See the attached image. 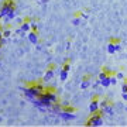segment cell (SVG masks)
I'll return each instance as SVG.
<instances>
[{
	"instance_id": "5b68a950",
	"label": "cell",
	"mask_w": 127,
	"mask_h": 127,
	"mask_svg": "<svg viewBox=\"0 0 127 127\" xmlns=\"http://www.w3.org/2000/svg\"><path fill=\"white\" fill-rule=\"evenodd\" d=\"M120 48H122V44H120L116 38H113V40L109 42V45H107V52H109V54H114V52L120 51Z\"/></svg>"
},
{
	"instance_id": "484cf974",
	"label": "cell",
	"mask_w": 127,
	"mask_h": 127,
	"mask_svg": "<svg viewBox=\"0 0 127 127\" xmlns=\"http://www.w3.org/2000/svg\"><path fill=\"white\" fill-rule=\"evenodd\" d=\"M0 44H1V45H4V44H6V37L0 38Z\"/></svg>"
},
{
	"instance_id": "d6a6232c",
	"label": "cell",
	"mask_w": 127,
	"mask_h": 127,
	"mask_svg": "<svg viewBox=\"0 0 127 127\" xmlns=\"http://www.w3.org/2000/svg\"><path fill=\"white\" fill-rule=\"evenodd\" d=\"M0 48H1V44H0Z\"/></svg>"
},
{
	"instance_id": "e0dca14e",
	"label": "cell",
	"mask_w": 127,
	"mask_h": 127,
	"mask_svg": "<svg viewBox=\"0 0 127 127\" xmlns=\"http://www.w3.org/2000/svg\"><path fill=\"white\" fill-rule=\"evenodd\" d=\"M116 76H117V79H120V81H124V79H126L124 72H117V73H116Z\"/></svg>"
},
{
	"instance_id": "83f0119b",
	"label": "cell",
	"mask_w": 127,
	"mask_h": 127,
	"mask_svg": "<svg viewBox=\"0 0 127 127\" xmlns=\"http://www.w3.org/2000/svg\"><path fill=\"white\" fill-rule=\"evenodd\" d=\"M69 68H71V66H69V64H65V65H64V69H66V71H69Z\"/></svg>"
},
{
	"instance_id": "3957f363",
	"label": "cell",
	"mask_w": 127,
	"mask_h": 127,
	"mask_svg": "<svg viewBox=\"0 0 127 127\" xmlns=\"http://www.w3.org/2000/svg\"><path fill=\"white\" fill-rule=\"evenodd\" d=\"M23 92H24V96H26L28 100H34V99H37V97L41 95V92L37 89L35 85H31V86H28V88H24Z\"/></svg>"
},
{
	"instance_id": "9a60e30c",
	"label": "cell",
	"mask_w": 127,
	"mask_h": 127,
	"mask_svg": "<svg viewBox=\"0 0 127 127\" xmlns=\"http://www.w3.org/2000/svg\"><path fill=\"white\" fill-rule=\"evenodd\" d=\"M14 17H16V9H14V10H11V11H10V13H9V14H7V16L4 17V20H6V21H10V20H13Z\"/></svg>"
},
{
	"instance_id": "44dd1931",
	"label": "cell",
	"mask_w": 127,
	"mask_h": 127,
	"mask_svg": "<svg viewBox=\"0 0 127 127\" xmlns=\"http://www.w3.org/2000/svg\"><path fill=\"white\" fill-rule=\"evenodd\" d=\"M107 104H109V102H107L106 99H104V100H100V109H103L104 106H107Z\"/></svg>"
},
{
	"instance_id": "7402d4cb",
	"label": "cell",
	"mask_w": 127,
	"mask_h": 127,
	"mask_svg": "<svg viewBox=\"0 0 127 127\" xmlns=\"http://www.w3.org/2000/svg\"><path fill=\"white\" fill-rule=\"evenodd\" d=\"M79 23H81V17L73 18V21H72V24H73V26H79Z\"/></svg>"
},
{
	"instance_id": "30bf717a",
	"label": "cell",
	"mask_w": 127,
	"mask_h": 127,
	"mask_svg": "<svg viewBox=\"0 0 127 127\" xmlns=\"http://www.w3.org/2000/svg\"><path fill=\"white\" fill-rule=\"evenodd\" d=\"M28 41L31 44H38V32L37 31H28Z\"/></svg>"
},
{
	"instance_id": "4fadbf2b",
	"label": "cell",
	"mask_w": 127,
	"mask_h": 127,
	"mask_svg": "<svg viewBox=\"0 0 127 127\" xmlns=\"http://www.w3.org/2000/svg\"><path fill=\"white\" fill-rule=\"evenodd\" d=\"M68 72H69V71H66V69L62 68V71H61V73H59V79H61L62 82L66 81V78H68Z\"/></svg>"
},
{
	"instance_id": "d6986e66",
	"label": "cell",
	"mask_w": 127,
	"mask_h": 127,
	"mask_svg": "<svg viewBox=\"0 0 127 127\" xmlns=\"http://www.w3.org/2000/svg\"><path fill=\"white\" fill-rule=\"evenodd\" d=\"M110 83H112V85H116V83H117V76L110 75Z\"/></svg>"
},
{
	"instance_id": "f546056e",
	"label": "cell",
	"mask_w": 127,
	"mask_h": 127,
	"mask_svg": "<svg viewBox=\"0 0 127 127\" xmlns=\"http://www.w3.org/2000/svg\"><path fill=\"white\" fill-rule=\"evenodd\" d=\"M79 16H81V18H86V14H85V13H81Z\"/></svg>"
},
{
	"instance_id": "52a82bcc",
	"label": "cell",
	"mask_w": 127,
	"mask_h": 127,
	"mask_svg": "<svg viewBox=\"0 0 127 127\" xmlns=\"http://www.w3.org/2000/svg\"><path fill=\"white\" fill-rule=\"evenodd\" d=\"M28 31H31V24H30V20L23 21V23L20 24V28L17 30V32H28Z\"/></svg>"
},
{
	"instance_id": "277c9868",
	"label": "cell",
	"mask_w": 127,
	"mask_h": 127,
	"mask_svg": "<svg viewBox=\"0 0 127 127\" xmlns=\"http://www.w3.org/2000/svg\"><path fill=\"white\" fill-rule=\"evenodd\" d=\"M86 126H93V127H97V126H102L103 124V120H102V113L97 112V113H92V116L89 117L86 123Z\"/></svg>"
},
{
	"instance_id": "ac0fdd59",
	"label": "cell",
	"mask_w": 127,
	"mask_h": 127,
	"mask_svg": "<svg viewBox=\"0 0 127 127\" xmlns=\"http://www.w3.org/2000/svg\"><path fill=\"white\" fill-rule=\"evenodd\" d=\"M30 24H31V30L32 31H37V30H38V26H37L35 21H31V20H30Z\"/></svg>"
},
{
	"instance_id": "7a4b0ae2",
	"label": "cell",
	"mask_w": 127,
	"mask_h": 127,
	"mask_svg": "<svg viewBox=\"0 0 127 127\" xmlns=\"http://www.w3.org/2000/svg\"><path fill=\"white\" fill-rule=\"evenodd\" d=\"M14 9H16V1L14 0H4L1 7H0V16H1V18H4Z\"/></svg>"
},
{
	"instance_id": "7c38bea8",
	"label": "cell",
	"mask_w": 127,
	"mask_h": 127,
	"mask_svg": "<svg viewBox=\"0 0 127 127\" xmlns=\"http://www.w3.org/2000/svg\"><path fill=\"white\" fill-rule=\"evenodd\" d=\"M89 86H91V79H89L88 76H85L83 81H82V83H81V88L82 89H88Z\"/></svg>"
},
{
	"instance_id": "4316f807",
	"label": "cell",
	"mask_w": 127,
	"mask_h": 127,
	"mask_svg": "<svg viewBox=\"0 0 127 127\" xmlns=\"http://www.w3.org/2000/svg\"><path fill=\"white\" fill-rule=\"evenodd\" d=\"M62 106H64V107L69 106V102H68V100H64V102H62Z\"/></svg>"
},
{
	"instance_id": "6da1fadb",
	"label": "cell",
	"mask_w": 127,
	"mask_h": 127,
	"mask_svg": "<svg viewBox=\"0 0 127 127\" xmlns=\"http://www.w3.org/2000/svg\"><path fill=\"white\" fill-rule=\"evenodd\" d=\"M38 97H40V99L42 100L48 107H51V104L52 103H57V102H58V96H57V93L52 92V91H47V89L42 92Z\"/></svg>"
},
{
	"instance_id": "4dcf8cb0",
	"label": "cell",
	"mask_w": 127,
	"mask_h": 127,
	"mask_svg": "<svg viewBox=\"0 0 127 127\" xmlns=\"http://www.w3.org/2000/svg\"><path fill=\"white\" fill-rule=\"evenodd\" d=\"M0 38H3V30L0 28Z\"/></svg>"
},
{
	"instance_id": "f1b7e54d",
	"label": "cell",
	"mask_w": 127,
	"mask_h": 127,
	"mask_svg": "<svg viewBox=\"0 0 127 127\" xmlns=\"http://www.w3.org/2000/svg\"><path fill=\"white\" fill-rule=\"evenodd\" d=\"M123 99L127 102V92H123Z\"/></svg>"
},
{
	"instance_id": "8fae6325",
	"label": "cell",
	"mask_w": 127,
	"mask_h": 127,
	"mask_svg": "<svg viewBox=\"0 0 127 127\" xmlns=\"http://www.w3.org/2000/svg\"><path fill=\"white\" fill-rule=\"evenodd\" d=\"M99 112H100V113H104V114L112 116V114H113V106H112V104H107V106H104L103 109H100Z\"/></svg>"
},
{
	"instance_id": "cb8c5ba5",
	"label": "cell",
	"mask_w": 127,
	"mask_h": 127,
	"mask_svg": "<svg viewBox=\"0 0 127 127\" xmlns=\"http://www.w3.org/2000/svg\"><path fill=\"white\" fill-rule=\"evenodd\" d=\"M122 92H127V81L122 83Z\"/></svg>"
},
{
	"instance_id": "2e32d148",
	"label": "cell",
	"mask_w": 127,
	"mask_h": 127,
	"mask_svg": "<svg viewBox=\"0 0 127 127\" xmlns=\"http://www.w3.org/2000/svg\"><path fill=\"white\" fill-rule=\"evenodd\" d=\"M106 76H109V75H107V73L104 72V71H102V72L99 73V78H97V82L100 83V81H103V79H104Z\"/></svg>"
},
{
	"instance_id": "ba28073f",
	"label": "cell",
	"mask_w": 127,
	"mask_h": 127,
	"mask_svg": "<svg viewBox=\"0 0 127 127\" xmlns=\"http://www.w3.org/2000/svg\"><path fill=\"white\" fill-rule=\"evenodd\" d=\"M58 116L62 117L64 120H73V119H75V113H73V112H68V110H62Z\"/></svg>"
},
{
	"instance_id": "836d02e7",
	"label": "cell",
	"mask_w": 127,
	"mask_h": 127,
	"mask_svg": "<svg viewBox=\"0 0 127 127\" xmlns=\"http://www.w3.org/2000/svg\"><path fill=\"white\" fill-rule=\"evenodd\" d=\"M126 81H127V76H126Z\"/></svg>"
},
{
	"instance_id": "d4e9b609",
	"label": "cell",
	"mask_w": 127,
	"mask_h": 127,
	"mask_svg": "<svg viewBox=\"0 0 127 127\" xmlns=\"http://www.w3.org/2000/svg\"><path fill=\"white\" fill-rule=\"evenodd\" d=\"M103 71H104L106 73H107V75H112V73H113V71H112L110 68H107V66H104V68H103Z\"/></svg>"
},
{
	"instance_id": "1f68e13d",
	"label": "cell",
	"mask_w": 127,
	"mask_h": 127,
	"mask_svg": "<svg viewBox=\"0 0 127 127\" xmlns=\"http://www.w3.org/2000/svg\"><path fill=\"white\" fill-rule=\"evenodd\" d=\"M0 20H1V16H0Z\"/></svg>"
},
{
	"instance_id": "e575fe53",
	"label": "cell",
	"mask_w": 127,
	"mask_h": 127,
	"mask_svg": "<svg viewBox=\"0 0 127 127\" xmlns=\"http://www.w3.org/2000/svg\"><path fill=\"white\" fill-rule=\"evenodd\" d=\"M0 28H1V27H0Z\"/></svg>"
},
{
	"instance_id": "9c48e42d",
	"label": "cell",
	"mask_w": 127,
	"mask_h": 127,
	"mask_svg": "<svg viewBox=\"0 0 127 127\" xmlns=\"http://www.w3.org/2000/svg\"><path fill=\"white\" fill-rule=\"evenodd\" d=\"M54 75H55V68L54 66H50L48 71L45 72V75H44V82H50L51 79H54Z\"/></svg>"
},
{
	"instance_id": "ffe728a7",
	"label": "cell",
	"mask_w": 127,
	"mask_h": 127,
	"mask_svg": "<svg viewBox=\"0 0 127 127\" xmlns=\"http://www.w3.org/2000/svg\"><path fill=\"white\" fill-rule=\"evenodd\" d=\"M35 86H37V89H38V91H40L41 93H42V92L45 91V86H44V85H41V83H37Z\"/></svg>"
},
{
	"instance_id": "603a6c76",
	"label": "cell",
	"mask_w": 127,
	"mask_h": 127,
	"mask_svg": "<svg viewBox=\"0 0 127 127\" xmlns=\"http://www.w3.org/2000/svg\"><path fill=\"white\" fill-rule=\"evenodd\" d=\"M10 34H11V31H10V30H3V37H6V38H7V37H10Z\"/></svg>"
},
{
	"instance_id": "5bb4252c",
	"label": "cell",
	"mask_w": 127,
	"mask_h": 127,
	"mask_svg": "<svg viewBox=\"0 0 127 127\" xmlns=\"http://www.w3.org/2000/svg\"><path fill=\"white\" fill-rule=\"evenodd\" d=\"M100 85H102V86H104V88L110 86V85H112V83H110V75H109V76H106L103 81H100Z\"/></svg>"
},
{
	"instance_id": "8992f818",
	"label": "cell",
	"mask_w": 127,
	"mask_h": 127,
	"mask_svg": "<svg viewBox=\"0 0 127 127\" xmlns=\"http://www.w3.org/2000/svg\"><path fill=\"white\" fill-rule=\"evenodd\" d=\"M89 110H91V113H97L100 110V100L95 97L91 102V104H89Z\"/></svg>"
}]
</instances>
